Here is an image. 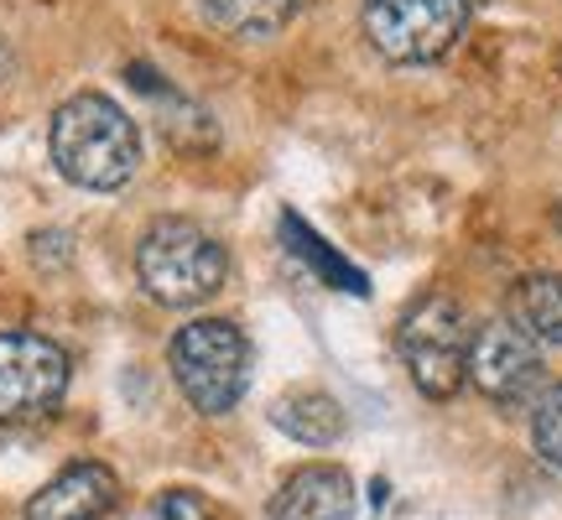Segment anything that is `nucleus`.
<instances>
[{
    "instance_id": "9",
    "label": "nucleus",
    "mask_w": 562,
    "mask_h": 520,
    "mask_svg": "<svg viewBox=\"0 0 562 520\" xmlns=\"http://www.w3.org/2000/svg\"><path fill=\"white\" fill-rule=\"evenodd\" d=\"M355 479L339 463H307L297 474H286L277 495H271V520H349L355 516Z\"/></svg>"
},
{
    "instance_id": "10",
    "label": "nucleus",
    "mask_w": 562,
    "mask_h": 520,
    "mask_svg": "<svg viewBox=\"0 0 562 520\" xmlns=\"http://www.w3.org/2000/svg\"><path fill=\"white\" fill-rule=\"evenodd\" d=\"M271 427L302 448H328L344 438V406L328 391H286L271 406Z\"/></svg>"
},
{
    "instance_id": "1",
    "label": "nucleus",
    "mask_w": 562,
    "mask_h": 520,
    "mask_svg": "<svg viewBox=\"0 0 562 520\" xmlns=\"http://www.w3.org/2000/svg\"><path fill=\"white\" fill-rule=\"evenodd\" d=\"M53 161L74 188L89 193H115L136 178L140 167V131L115 100L104 94H74L53 115Z\"/></svg>"
},
{
    "instance_id": "3",
    "label": "nucleus",
    "mask_w": 562,
    "mask_h": 520,
    "mask_svg": "<svg viewBox=\"0 0 562 520\" xmlns=\"http://www.w3.org/2000/svg\"><path fill=\"white\" fill-rule=\"evenodd\" d=\"M167 364H172V381L193 411L203 417H224L235 411L250 385V339H245L235 323L224 318H199L178 328V339L167 349Z\"/></svg>"
},
{
    "instance_id": "2",
    "label": "nucleus",
    "mask_w": 562,
    "mask_h": 520,
    "mask_svg": "<svg viewBox=\"0 0 562 520\" xmlns=\"http://www.w3.org/2000/svg\"><path fill=\"white\" fill-rule=\"evenodd\" d=\"M136 276L161 307H199L224 286L229 256L193 219H157L136 245Z\"/></svg>"
},
{
    "instance_id": "6",
    "label": "nucleus",
    "mask_w": 562,
    "mask_h": 520,
    "mask_svg": "<svg viewBox=\"0 0 562 520\" xmlns=\"http://www.w3.org/2000/svg\"><path fill=\"white\" fill-rule=\"evenodd\" d=\"M68 391V354L42 334H0V427L42 421Z\"/></svg>"
},
{
    "instance_id": "11",
    "label": "nucleus",
    "mask_w": 562,
    "mask_h": 520,
    "mask_svg": "<svg viewBox=\"0 0 562 520\" xmlns=\"http://www.w3.org/2000/svg\"><path fill=\"white\" fill-rule=\"evenodd\" d=\"M510 323L537 349H562V276L542 271L510 286Z\"/></svg>"
},
{
    "instance_id": "7",
    "label": "nucleus",
    "mask_w": 562,
    "mask_h": 520,
    "mask_svg": "<svg viewBox=\"0 0 562 520\" xmlns=\"http://www.w3.org/2000/svg\"><path fill=\"white\" fill-rule=\"evenodd\" d=\"M469 381L480 385L484 400H495L505 411L537 406L542 381H547L542 349L526 339L510 318L484 323V328H474V339H469Z\"/></svg>"
},
{
    "instance_id": "4",
    "label": "nucleus",
    "mask_w": 562,
    "mask_h": 520,
    "mask_svg": "<svg viewBox=\"0 0 562 520\" xmlns=\"http://www.w3.org/2000/svg\"><path fill=\"white\" fill-rule=\"evenodd\" d=\"M402 360L427 400H448L469 381V318L453 297L427 292L402 313Z\"/></svg>"
},
{
    "instance_id": "8",
    "label": "nucleus",
    "mask_w": 562,
    "mask_h": 520,
    "mask_svg": "<svg viewBox=\"0 0 562 520\" xmlns=\"http://www.w3.org/2000/svg\"><path fill=\"white\" fill-rule=\"evenodd\" d=\"M121 505V479L104 463H68L53 484H42L26 520H110Z\"/></svg>"
},
{
    "instance_id": "5",
    "label": "nucleus",
    "mask_w": 562,
    "mask_h": 520,
    "mask_svg": "<svg viewBox=\"0 0 562 520\" xmlns=\"http://www.w3.org/2000/svg\"><path fill=\"white\" fill-rule=\"evenodd\" d=\"M364 37L391 63H438L469 26V0H364Z\"/></svg>"
},
{
    "instance_id": "14",
    "label": "nucleus",
    "mask_w": 562,
    "mask_h": 520,
    "mask_svg": "<svg viewBox=\"0 0 562 520\" xmlns=\"http://www.w3.org/2000/svg\"><path fill=\"white\" fill-rule=\"evenodd\" d=\"M531 442L552 468H562V385L542 391L537 406H531Z\"/></svg>"
},
{
    "instance_id": "12",
    "label": "nucleus",
    "mask_w": 562,
    "mask_h": 520,
    "mask_svg": "<svg viewBox=\"0 0 562 520\" xmlns=\"http://www.w3.org/2000/svg\"><path fill=\"white\" fill-rule=\"evenodd\" d=\"M281 240H286V250L313 271V276L323 281V286H334V292H349V297H370V281H364V271L360 265H349V260L334 250V245L323 240L318 229H307V224L286 208L281 214Z\"/></svg>"
},
{
    "instance_id": "15",
    "label": "nucleus",
    "mask_w": 562,
    "mask_h": 520,
    "mask_svg": "<svg viewBox=\"0 0 562 520\" xmlns=\"http://www.w3.org/2000/svg\"><path fill=\"white\" fill-rule=\"evenodd\" d=\"M146 520H214V505L199 489H167V495H157Z\"/></svg>"
},
{
    "instance_id": "13",
    "label": "nucleus",
    "mask_w": 562,
    "mask_h": 520,
    "mask_svg": "<svg viewBox=\"0 0 562 520\" xmlns=\"http://www.w3.org/2000/svg\"><path fill=\"white\" fill-rule=\"evenodd\" d=\"M199 11L220 32H235V37H271L281 21L297 11V0H199Z\"/></svg>"
}]
</instances>
